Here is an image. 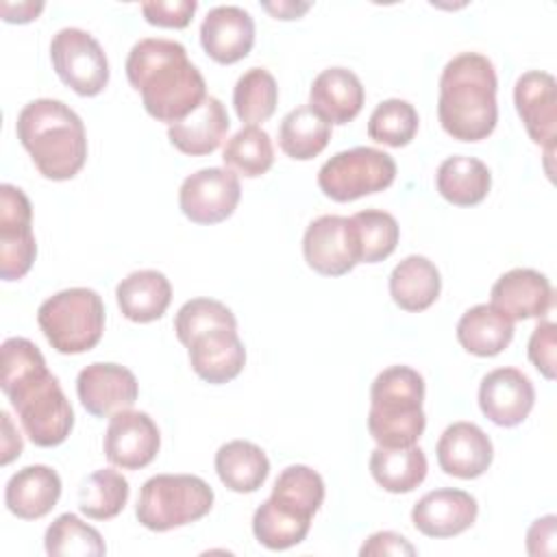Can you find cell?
I'll return each mask as SVG.
<instances>
[{
    "mask_svg": "<svg viewBox=\"0 0 557 557\" xmlns=\"http://www.w3.org/2000/svg\"><path fill=\"white\" fill-rule=\"evenodd\" d=\"M0 387L11 400L26 437L41 448L59 446L74 426V411L41 350L26 337L2 344Z\"/></svg>",
    "mask_w": 557,
    "mask_h": 557,
    "instance_id": "obj_1",
    "label": "cell"
},
{
    "mask_svg": "<svg viewBox=\"0 0 557 557\" xmlns=\"http://www.w3.org/2000/svg\"><path fill=\"white\" fill-rule=\"evenodd\" d=\"M126 76L141 94L146 113L165 124L187 117L207 98L200 70L187 59L185 46L174 39H139L126 57Z\"/></svg>",
    "mask_w": 557,
    "mask_h": 557,
    "instance_id": "obj_2",
    "label": "cell"
},
{
    "mask_svg": "<svg viewBox=\"0 0 557 557\" xmlns=\"http://www.w3.org/2000/svg\"><path fill=\"white\" fill-rule=\"evenodd\" d=\"M496 70L479 52L453 57L440 76L437 117L442 128L459 141H481L496 128Z\"/></svg>",
    "mask_w": 557,
    "mask_h": 557,
    "instance_id": "obj_3",
    "label": "cell"
},
{
    "mask_svg": "<svg viewBox=\"0 0 557 557\" xmlns=\"http://www.w3.org/2000/svg\"><path fill=\"white\" fill-rule=\"evenodd\" d=\"M15 131L41 176L70 181L83 170L87 161L85 126L65 102L54 98L30 100L20 111Z\"/></svg>",
    "mask_w": 557,
    "mask_h": 557,
    "instance_id": "obj_4",
    "label": "cell"
},
{
    "mask_svg": "<svg viewBox=\"0 0 557 557\" xmlns=\"http://www.w3.org/2000/svg\"><path fill=\"white\" fill-rule=\"evenodd\" d=\"M424 379L409 366H392L370 387L368 431L379 446H413L426 426Z\"/></svg>",
    "mask_w": 557,
    "mask_h": 557,
    "instance_id": "obj_5",
    "label": "cell"
},
{
    "mask_svg": "<svg viewBox=\"0 0 557 557\" xmlns=\"http://www.w3.org/2000/svg\"><path fill=\"white\" fill-rule=\"evenodd\" d=\"M37 322L57 352L81 355L91 350L102 337L104 302L89 287H70L39 305Z\"/></svg>",
    "mask_w": 557,
    "mask_h": 557,
    "instance_id": "obj_6",
    "label": "cell"
},
{
    "mask_svg": "<svg viewBox=\"0 0 557 557\" xmlns=\"http://www.w3.org/2000/svg\"><path fill=\"white\" fill-rule=\"evenodd\" d=\"M213 507V490L194 474H157L139 492L135 516L157 533L205 518Z\"/></svg>",
    "mask_w": 557,
    "mask_h": 557,
    "instance_id": "obj_7",
    "label": "cell"
},
{
    "mask_svg": "<svg viewBox=\"0 0 557 557\" xmlns=\"http://www.w3.org/2000/svg\"><path fill=\"white\" fill-rule=\"evenodd\" d=\"M396 178L392 154L357 146L333 154L318 172V187L335 202H350L387 189Z\"/></svg>",
    "mask_w": 557,
    "mask_h": 557,
    "instance_id": "obj_8",
    "label": "cell"
},
{
    "mask_svg": "<svg viewBox=\"0 0 557 557\" xmlns=\"http://www.w3.org/2000/svg\"><path fill=\"white\" fill-rule=\"evenodd\" d=\"M57 76L78 96H98L109 83V61L102 46L81 28H61L50 41Z\"/></svg>",
    "mask_w": 557,
    "mask_h": 557,
    "instance_id": "obj_9",
    "label": "cell"
},
{
    "mask_svg": "<svg viewBox=\"0 0 557 557\" xmlns=\"http://www.w3.org/2000/svg\"><path fill=\"white\" fill-rule=\"evenodd\" d=\"M37 255L33 235V207L26 194L11 185H0V276L4 281L22 278Z\"/></svg>",
    "mask_w": 557,
    "mask_h": 557,
    "instance_id": "obj_10",
    "label": "cell"
},
{
    "mask_svg": "<svg viewBox=\"0 0 557 557\" xmlns=\"http://www.w3.org/2000/svg\"><path fill=\"white\" fill-rule=\"evenodd\" d=\"M242 196L239 178L228 168H202L178 189V207L194 224H218L233 215Z\"/></svg>",
    "mask_w": 557,
    "mask_h": 557,
    "instance_id": "obj_11",
    "label": "cell"
},
{
    "mask_svg": "<svg viewBox=\"0 0 557 557\" xmlns=\"http://www.w3.org/2000/svg\"><path fill=\"white\" fill-rule=\"evenodd\" d=\"M302 255L311 270L324 276L348 274L361 263L359 242L350 218L320 215L315 218L302 237Z\"/></svg>",
    "mask_w": 557,
    "mask_h": 557,
    "instance_id": "obj_12",
    "label": "cell"
},
{
    "mask_svg": "<svg viewBox=\"0 0 557 557\" xmlns=\"http://www.w3.org/2000/svg\"><path fill=\"white\" fill-rule=\"evenodd\" d=\"M516 111L533 139L546 150V159L555 152L557 139V83L553 74L542 70L524 72L513 87Z\"/></svg>",
    "mask_w": 557,
    "mask_h": 557,
    "instance_id": "obj_13",
    "label": "cell"
},
{
    "mask_svg": "<svg viewBox=\"0 0 557 557\" xmlns=\"http://www.w3.org/2000/svg\"><path fill=\"white\" fill-rule=\"evenodd\" d=\"M161 435L146 411H120L111 416L102 450L109 463L122 470L146 468L159 453Z\"/></svg>",
    "mask_w": 557,
    "mask_h": 557,
    "instance_id": "obj_14",
    "label": "cell"
},
{
    "mask_svg": "<svg viewBox=\"0 0 557 557\" xmlns=\"http://www.w3.org/2000/svg\"><path fill=\"white\" fill-rule=\"evenodd\" d=\"M76 394L87 413L96 418H111L135 405L139 383L128 368L98 361L78 372Z\"/></svg>",
    "mask_w": 557,
    "mask_h": 557,
    "instance_id": "obj_15",
    "label": "cell"
},
{
    "mask_svg": "<svg viewBox=\"0 0 557 557\" xmlns=\"http://www.w3.org/2000/svg\"><path fill=\"white\" fill-rule=\"evenodd\" d=\"M535 389L531 379L518 368H496L487 372L479 387V407L498 426H518L533 409Z\"/></svg>",
    "mask_w": 557,
    "mask_h": 557,
    "instance_id": "obj_16",
    "label": "cell"
},
{
    "mask_svg": "<svg viewBox=\"0 0 557 557\" xmlns=\"http://www.w3.org/2000/svg\"><path fill=\"white\" fill-rule=\"evenodd\" d=\"M191 370L211 385L239 376L246 363V348L235 326H211L196 333L187 344Z\"/></svg>",
    "mask_w": 557,
    "mask_h": 557,
    "instance_id": "obj_17",
    "label": "cell"
},
{
    "mask_svg": "<svg viewBox=\"0 0 557 557\" xmlns=\"http://www.w3.org/2000/svg\"><path fill=\"white\" fill-rule=\"evenodd\" d=\"M476 498L463 490L442 487L424 494L411 509L413 527L426 537H453L476 520Z\"/></svg>",
    "mask_w": 557,
    "mask_h": 557,
    "instance_id": "obj_18",
    "label": "cell"
},
{
    "mask_svg": "<svg viewBox=\"0 0 557 557\" xmlns=\"http://www.w3.org/2000/svg\"><path fill=\"white\" fill-rule=\"evenodd\" d=\"M200 44L213 61L222 65L237 63L252 50L255 22L242 7H213L200 24Z\"/></svg>",
    "mask_w": 557,
    "mask_h": 557,
    "instance_id": "obj_19",
    "label": "cell"
},
{
    "mask_svg": "<svg viewBox=\"0 0 557 557\" xmlns=\"http://www.w3.org/2000/svg\"><path fill=\"white\" fill-rule=\"evenodd\" d=\"M435 453L440 468L457 479L481 476L494 459V446L487 433L474 422L463 420L444 429Z\"/></svg>",
    "mask_w": 557,
    "mask_h": 557,
    "instance_id": "obj_20",
    "label": "cell"
},
{
    "mask_svg": "<svg viewBox=\"0 0 557 557\" xmlns=\"http://www.w3.org/2000/svg\"><path fill=\"white\" fill-rule=\"evenodd\" d=\"M492 302L509 320L544 318L553 307L550 281L531 268H513L492 285Z\"/></svg>",
    "mask_w": 557,
    "mask_h": 557,
    "instance_id": "obj_21",
    "label": "cell"
},
{
    "mask_svg": "<svg viewBox=\"0 0 557 557\" xmlns=\"http://www.w3.org/2000/svg\"><path fill=\"white\" fill-rule=\"evenodd\" d=\"M366 100L363 85L359 76L348 67H326L322 70L309 89V107L329 124L352 122Z\"/></svg>",
    "mask_w": 557,
    "mask_h": 557,
    "instance_id": "obj_22",
    "label": "cell"
},
{
    "mask_svg": "<svg viewBox=\"0 0 557 557\" xmlns=\"http://www.w3.org/2000/svg\"><path fill=\"white\" fill-rule=\"evenodd\" d=\"M228 113L215 96H207L187 117L168 126L170 144L189 157L211 154L228 133Z\"/></svg>",
    "mask_w": 557,
    "mask_h": 557,
    "instance_id": "obj_23",
    "label": "cell"
},
{
    "mask_svg": "<svg viewBox=\"0 0 557 557\" xmlns=\"http://www.w3.org/2000/svg\"><path fill=\"white\" fill-rule=\"evenodd\" d=\"M61 496V479L57 470L44 463L17 470L4 487L7 509L20 520H39L52 511Z\"/></svg>",
    "mask_w": 557,
    "mask_h": 557,
    "instance_id": "obj_24",
    "label": "cell"
},
{
    "mask_svg": "<svg viewBox=\"0 0 557 557\" xmlns=\"http://www.w3.org/2000/svg\"><path fill=\"white\" fill-rule=\"evenodd\" d=\"M117 307L131 322L159 320L172 300V285L159 270H135L115 287Z\"/></svg>",
    "mask_w": 557,
    "mask_h": 557,
    "instance_id": "obj_25",
    "label": "cell"
},
{
    "mask_svg": "<svg viewBox=\"0 0 557 557\" xmlns=\"http://www.w3.org/2000/svg\"><path fill=\"white\" fill-rule=\"evenodd\" d=\"M442 289V276L433 261L422 255L405 257L389 274V296L403 311L429 309Z\"/></svg>",
    "mask_w": 557,
    "mask_h": 557,
    "instance_id": "obj_26",
    "label": "cell"
},
{
    "mask_svg": "<svg viewBox=\"0 0 557 557\" xmlns=\"http://www.w3.org/2000/svg\"><path fill=\"white\" fill-rule=\"evenodd\" d=\"M457 339L470 355L496 357L513 339V320L494 305H474L459 318Z\"/></svg>",
    "mask_w": 557,
    "mask_h": 557,
    "instance_id": "obj_27",
    "label": "cell"
},
{
    "mask_svg": "<svg viewBox=\"0 0 557 557\" xmlns=\"http://www.w3.org/2000/svg\"><path fill=\"white\" fill-rule=\"evenodd\" d=\"M437 191L444 200L457 207H474L490 194L492 174L476 157H448L435 174Z\"/></svg>",
    "mask_w": 557,
    "mask_h": 557,
    "instance_id": "obj_28",
    "label": "cell"
},
{
    "mask_svg": "<svg viewBox=\"0 0 557 557\" xmlns=\"http://www.w3.org/2000/svg\"><path fill=\"white\" fill-rule=\"evenodd\" d=\"M215 472L228 490L250 494L257 492L268 479L270 461L257 444L248 440H233L218 448Z\"/></svg>",
    "mask_w": 557,
    "mask_h": 557,
    "instance_id": "obj_29",
    "label": "cell"
},
{
    "mask_svg": "<svg viewBox=\"0 0 557 557\" xmlns=\"http://www.w3.org/2000/svg\"><path fill=\"white\" fill-rule=\"evenodd\" d=\"M429 463L420 446L385 448L376 446L370 455V472L374 481L392 494H407L416 490L426 476Z\"/></svg>",
    "mask_w": 557,
    "mask_h": 557,
    "instance_id": "obj_30",
    "label": "cell"
},
{
    "mask_svg": "<svg viewBox=\"0 0 557 557\" xmlns=\"http://www.w3.org/2000/svg\"><path fill=\"white\" fill-rule=\"evenodd\" d=\"M331 139V124L322 120L309 104L292 109L278 126L281 150L296 161L318 157Z\"/></svg>",
    "mask_w": 557,
    "mask_h": 557,
    "instance_id": "obj_31",
    "label": "cell"
},
{
    "mask_svg": "<svg viewBox=\"0 0 557 557\" xmlns=\"http://www.w3.org/2000/svg\"><path fill=\"white\" fill-rule=\"evenodd\" d=\"M311 527V518L298 516L276 500H263L252 516V533L257 542L270 550H287L300 544Z\"/></svg>",
    "mask_w": 557,
    "mask_h": 557,
    "instance_id": "obj_32",
    "label": "cell"
},
{
    "mask_svg": "<svg viewBox=\"0 0 557 557\" xmlns=\"http://www.w3.org/2000/svg\"><path fill=\"white\" fill-rule=\"evenodd\" d=\"M278 102V85L265 67L246 70L233 89V107L242 122L257 126L272 117Z\"/></svg>",
    "mask_w": 557,
    "mask_h": 557,
    "instance_id": "obj_33",
    "label": "cell"
},
{
    "mask_svg": "<svg viewBox=\"0 0 557 557\" xmlns=\"http://www.w3.org/2000/svg\"><path fill=\"white\" fill-rule=\"evenodd\" d=\"M128 481L113 468L96 470L87 476L78 492V509L91 520L115 518L128 500Z\"/></svg>",
    "mask_w": 557,
    "mask_h": 557,
    "instance_id": "obj_34",
    "label": "cell"
},
{
    "mask_svg": "<svg viewBox=\"0 0 557 557\" xmlns=\"http://www.w3.org/2000/svg\"><path fill=\"white\" fill-rule=\"evenodd\" d=\"M270 498L305 518H313L324 500V481L309 466H287L276 476Z\"/></svg>",
    "mask_w": 557,
    "mask_h": 557,
    "instance_id": "obj_35",
    "label": "cell"
},
{
    "mask_svg": "<svg viewBox=\"0 0 557 557\" xmlns=\"http://www.w3.org/2000/svg\"><path fill=\"white\" fill-rule=\"evenodd\" d=\"M44 546L50 557H100L107 553L102 535L70 511L46 529Z\"/></svg>",
    "mask_w": 557,
    "mask_h": 557,
    "instance_id": "obj_36",
    "label": "cell"
},
{
    "mask_svg": "<svg viewBox=\"0 0 557 557\" xmlns=\"http://www.w3.org/2000/svg\"><path fill=\"white\" fill-rule=\"evenodd\" d=\"M222 161L228 170L246 178H257L265 174L274 163L272 139L259 126H244L226 141Z\"/></svg>",
    "mask_w": 557,
    "mask_h": 557,
    "instance_id": "obj_37",
    "label": "cell"
},
{
    "mask_svg": "<svg viewBox=\"0 0 557 557\" xmlns=\"http://www.w3.org/2000/svg\"><path fill=\"white\" fill-rule=\"evenodd\" d=\"M350 220L357 233L361 263H379L396 250L400 228L392 213L381 209H366L350 215Z\"/></svg>",
    "mask_w": 557,
    "mask_h": 557,
    "instance_id": "obj_38",
    "label": "cell"
},
{
    "mask_svg": "<svg viewBox=\"0 0 557 557\" xmlns=\"http://www.w3.org/2000/svg\"><path fill=\"white\" fill-rule=\"evenodd\" d=\"M418 111L411 102L389 98L376 104L368 120V137L392 148L407 146L418 133Z\"/></svg>",
    "mask_w": 557,
    "mask_h": 557,
    "instance_id": "obj_39",
    "label": "cell"
},
{
    "mask_svg": "<svg viewBox=\"0 0 557 557\" xmlns=\"http://www.w3.org/2000/svg\"><path fill=\"white\" fill-rule=\"evenodd\" d=\"M211 326H235L237 329V320L233 315V311L213 298H191L187 300L176 318H174V331L178 342L185 346L196 333L211 329Z\"/></svg>",
    "mask_w": 557,
    "mask_h": 557,
    "instance_id": "obj_40",
    "label": "cell"
},
{
    "mask_svg": "<svg viewBox=\"0 0 557 557\" xmlns=\"http://www.w3.org/2000/svg\"><path fill=\"white\" fill-rule=\"evenodd\" d=\"M198 9L196 0H152L141 4L148 24L163 28H185Z\"/></svg>",
    "mask_w": 557,
    "mask_h": 557,
    "instance_id": "obj_41",
    "label": "cell"
},
{
    "mask_svg": "<svg viewBox=\"0 0 557 557\" xmlns=\"http://www.w3.org/2000/svg\"><path fill=\"white\" fill-rule=\"evenodd\" d=\"M555 335L557 326L550 320H542L529 339V361L537 368L542 376L548 381L555 379Z\"/></svg>",
    "mask_w": 557,
    "mask_h": 557,
    "instance_id": "obj_42",
    "label": "cell"
},
{
    "mask_svg": "<svg viewBox=\"0 0 557 557\" xmlns=\"http://www.w3.org/2000/svg\"><path fill=\"white\" fill-rule=\"evenodd\" d=\"M361 557H370V555H416V546H411L407 542V537H403L400 533L394 531H379L372 533L363 546L359 548Z\"/></svg>",
    "mask_w": 557,
    "mask_h": 557,
    "instance_id": "obj_43",
    "label": "cell"
},
{
    "mask_svg": "<svg viewBox=\"0 0 557 557\" xmlns=\"http://www.w3.org/2000/svg\"><path fill=\"white\" fill-rule=\"evenodd\" d=\"M555 537H557V518L553 513L537 518L527 531V550L533 557L553 555L555 553Z\"/></svg>",
    "mask_w": 557,
    "mask_h": 557,
    "instance_id": "obj_44",
    "label": "cell"
},
{
    "mask_svg": "<svg viewBox=\"0 0 557 557\" xmlns=\"http://www.w3.org/2000/svg\"><path fill=\"white\" fill-rule=\"evenodd\" d=\"M2 20L9 24H26L37 20V15L44 11V2H0Z\"/></svg>",
    "mask_w": 557,
    "mask_h": 557,
    "instance_id": "obj_45",
    "label": "cell"
},
{
    "mask_svg": "<svg viewBox=\"0 0 557 557\" xmlns=\"http://www.w3.org/2000/svg\"><path fill=\"white\" fill-rule=\"evenodd\" d=\"M268 13L276 20H298L311 9V2H294V0H278V2H263L261 4Z\"/></svg>",
    "mask_w": 557,
    "mask_h": 557,
    "instance_id": "obj_46",
    "label": "cell"
},
{
    "mask_svg": "<svg viewBox=\"0 0 557 557\" xmlns=\"http://www.w3.org/2000/svg\"><path fill=\"white\" fill-rule=\"evenodd\" d=\"M2 426H4V437H2V466L11 463L15 457L22 453V437L20 433H13V424L7 411H2Z\"/></svg>",
    "mask_w": 557,
    "mask_h": 557,
    "instance_id": "obj_47",
    "label": "cell"
}]
</instances>
